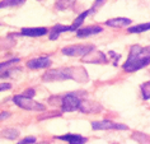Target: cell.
Returning a JSON list of instances; mask_svg holds the SVG:
<instances>
[{
  "mask_svg": "<svg viewBox=\"0 0 150 144\" xmlns=\"http://www.w3.org/2000/svg\"><path fill=\"white\" fill-rule=\"evenodd\" d=\"M57 139L61 140H66L69 144H84L87 143V138L81 136L79 134H66L62 136H57Z\"/></svg>",
  "mask_w": 150,
  "mask_h": 144,
  "instance_id": "cell-13",
  "label": "cell"
},
{
  "mask_svg": "<svg viewBox=\"0 0 150 144\" xmlns=\"http://www.w3.org/2000/svg\"><path fill=\"white\" fill-rule=\"evenodd\" d=\"M150 29V23H141V24H136L134 27H130L127 29L129 33H142V32H146Z\"/></svg>",
  "mask_w": 150,
  "mask_h": 144,
  "instance_id": "cell-16",
  "label": "cell"
},
{
  "mask_svg": "<svg viewBox=\"0 0 150 144\" xmlns=\"http://www.w3.org/2000/svg\"><path fill=\"white\" fill-rule=\"evenodd\" d=\"M35 89H27V91H24L23 92V96L24 97H28V98H33L35 97Z\"/></svg>",
  "mask_w": 150,
  "mask_h": 144,
  "instance_id": "cell-24",
  "label": "cell"
},
{
  "mask_svg": "<svg viewBox=\"0 0 150 144\" xmlns=\"http://www.w3.org/2000/svg\"><path fill=\"white\" fill-rule=\"evenodd\" d=\"M76 0H56L55 8L57 10H67L75 4Z\"/></svg>",
  "mask_w": 150,
  "mask_h": 144,
  "instance_id": "cell-15",
  "label": "cell"
},
{
  "mask_svg": "<svg viewBox=\"0 0 150 144\" xmlns=\"http://www.w3.org/2000/svg\"><path fill=\"white\" fill-rule=\"evenodd\" d=\"M42 79L45 82H59L66 81V79H73L76 82H87L88 74L87 70L80 66L73 68H57V69H51L43 74Z\"/></svg>",
  "mask_w": 150,
  "mask_h": 144,
  "instance_id": "cell-1",
  "label": "cell"
},
{
  "mask_svg": "<svg viewBox=\"0 0 150 144\" xmlns=\"http://www.w3.org/2000/svg\"><path fill=\"white\" fill-rule=\"evenodd\" d=\"M150 64V56H137V58H127L126 63L123 64V70L132 73V71L140 70L142 68L148 66Z\"/></svg>",
  "mask_w": 150,
  "mask_h": 144,
  "instance_id": "cell-4",
  "label": "cell"
},
{
  "mask_svg": "<svg viewBox=\"0 0 150 144\" xmlns=\"http://www.w3.org/2000/svg\"><path fill=\"white\" fill-rule=\"evenodd\" d=\"M103 29L100 26H91V27H85V28H80L78 29L76 36L78 37H89L93 35H97V33H100Z\"/></svg>",
  "mask_w": 150,
  "mask_h": 144,
  "instance_id": "cell-10",
  "label": "cell"
},
{
  "mask_svg": "<svg viewBox=\"0 0 150 144\" xmlns=\"http://www.w3.org/2000/svg\"><path fill=\"white\" fill-rule=\"evenodd\" d=\"M141 94L144 100H150V82H145L141 84Z\"/></svg>",
  "mask_w": 150,
  "mask_h": 144,
  "instance_id": "cell-21",
  "label": "cell"
},
{
  "mask_svg": "<svg viewBox=\"0 0 150 144\" xmlns=\"http://www.w3.org/2000/svg\"><path fill=\"white\" fill-rule=\"evenodd\" d=\"M12 88V84L10 83H0V91H6Z\"/></svg>",
  "mask_w": 150,
  "mask_h": 144,
  "instance_id": "cell-25",
  "label": "cell"
},
{
  "mask_svg": "<svg viewBox=\"0 0 150 144\" xmlns=\"http://www.w3.org/2000/svg\"><path fill=\"white\" fill-rule=\"evenodd\" d=\"M131 138L135 139L136 142L139 143H142V144H150V138L146 134H141V133H134L131 135Z\"/></svg>",
  "mask_w": 150,
  "mask_h": 144,
  "instance_id": "cell-19",
  "label": "cell"
},
{
  "mask_svg": "<svg viewBox=\"0 0 150 144\" xmlns=\"http://www.w3.org/2000/svg\"><path fill=\"white\" fill-rule=\"evenodd\" d=\"M40 1H41V0H40Z\"/></svg>",
  "mask_w": 150,
  "mask_h": 144,
  "instance_id": "cell-30",
  "label": "cell"
},
{
  "mask_svg": "<svg viewBox=\"0 0 150 144\" xmlns=\"http://www.w3.org/2000/svg\"><path fill=\"white\" fill-rule=\"evenodd\" d=\"M132 23V21L129 19V18H113V19H108L106 22L107 26L110 27H113V28H122V27H126V26H130Z\"/></svg>",
  "mask_w": 150,
  "mask_h": 144,
  "instance_id": "cell-12",
  "label": "cell"
},
{
  "mask_svg": "<svg viewBox=\"0 0 150 144\" xmlns=\"http://www.w3.org/2000/svg\"><path fill=\"white\" fill-rule=\"evenodd\" d=\"M16 63H19V59L16 58V59H12V60H8V61H4V63H0V70L4 69V68H8V66H12L13 64Z\"/></svg>",
  "mask_w": 150,
  "mask_h": 144,
  "instance_id": "cell-22",
  "label": "cell"
},
{
  "mask_svg": "<svg viewBox=\"0 0 150 144\" xmlns=\"http://www.w3.org/2000/svg\"><path fill=\"white\" fill-rule=\"evenodd\" d=\"M79 111L83 113H97L99 111H102L103 107L97 102H92V101H81L80 106H79Z\"/></svg>",
  "mask_w": 150,
  "mask_h": 144,
  "instance_id": "cell-8",
  "label": "cell"
},
{
  "mask_svg": "<svg viewBox=\"0 0 150 144\" xmlns=\"http://www.w3.org/2000/svg\"><path fill=\"white\" fill-rule=\"evenodd\" d=\"M51 65V59L47 56H41V58H36L32 60H28L27 66L29 69H45Z\"/></svg>",
  "mask_w": 150,
  "mask_h": 144,
  "instance_id": "cell-7",
  "label": "cell"
},
{
  "mask_svg": "<svg viewBox=\"0 0 150 144\" xmlns=\"http://www.w3.org/2000/svg\"><path fill=\"white\" fill-rule=\"evenodd\" d=\"M47 28L45 27H37V28H23L21 31L22 36H28V37H40L45 36L47 33Z\"/></svg>",
  "mask_w": 150,
  "mask_h": 144,
  "instance_id": "cell-11",
  "label": "cell"
},
{
  "mask_svg": "<svg viewBox=\"0 0 150 144\" xmlns=\"http://www.w3.org/2000/svg\"><path fill=\"white\" fill-rule=\"evenodd\" d=\"M89 13H91V10H87V12H83L81 14L78 16V18L74 21V23L71 24V27H73V31H78V28L81 26V23H83L84 19H85V17H87Z\"/></svg>",
  "mask_w": 150,
  "mask_h": 144,
  "instance_id": "cell-17",
  "label": "cell"
},
{
  "mask_svg": "<svg viewBox=\"0 0 150 144\" xmlns=\"http://www.w3.org/2000/svg\"><path fill=\"white\" fill-rule=\"evenodd\" d=\"M14 103L17 106H19L23 110H28V111H45V105L40 103V102H36L33 101L32 98H28V97H24L23 94H18V96H14L13 98Z\"/></svg>",
  "mask_w": 150,
  "mask_h": 144,
  "instance_id": "cell-2",
  "label": "cell"
},
{
  "mask_svg": "<svg viewBox=\"0 0 150 144\" xmlns=\"http://www.w3.org/2000/svg\"><path fill=\"white\" fill-rule=\"evenodd\" d=\"M113 144H116V143H113Z\"/></svg>",
  "mask_w": 150,
  "mask_h": 144,
  "instance_id": "cell-29",
  "label": "cell"
},
{
  "mask_svg": "<svg viewBox=\"0 0 150 144\" xmlns=\"http://www.w3.org/2000/svg\"><path fill=\"white\" fill-rule=\"evenodd\" d=\"M144 51H145V52H148V54H150V46L144 47Z\"/></svg>",
  "mask_w": 150,
  "mask_h": 144,
  "instance_id": "cell-28",
  "label": "cell"
},
{
  "mask_svg": "<svg viewBox=\"0 0 150 144\" xmlns=\"http://www.w3.org/2000/svg\"><path fill=\"white\" fill-rule=\"evenodd\" d=\"M83 61L93 63V64H102V63H107V58L100 51H91L89 54L83 56Z\"/></svg>",
  "mask_w": 150,
  "mask_h": 144,
  "instance_id": "cell-9",
  "label": "cell"
},
{
  "mask_svg": "<svg viewBox=\"0 0 150 144\" xmlns=\"http://www.w3.org/2000/svg\"><path fill=\"white\" fill-rule=\"evenodd\" d=\"M67 31H73V27L71 26H61V24H56L52 27L51 33H50V40H56L57 37L64 32Z\"/></svg>",
  "mask_w": 150,
  "mask_h": 144,
  "instance_id": "cell-14",
  "label": "cell"
},
{
  "mask_svg": "<svg viewBox=\"0 0 150 144\" xmlns=\"http://www.w3.org/2000/svg\"><path fill=\"white\" fill-rule=\"evenodd\" d=\"M25 0H3L0 3V8H8V6H17L23 4Z\"/></svg>",
  "mask_w": 150,
  "mask_h": 144,
  "instance_id": "cell-20",
  "label": "cell"
},
{
  "mask_svg": "<svg viewBox=\"0 0 150 144\" xmlns=\"http://www.w3.org/2000/svg\"><path fill=\"white\" fill-rule=\"evenodd\" d=\"M92 128L94 130H111V129H116V130H127V126L125 124H117L111 120H102V121H93Z\"/></svg>",
  "mask_w": 150,
  "mask_h": 144,
  "instance_id": "cell-6",
  "label": "cell"
},
{
  "mask_svg": "<svg viewBox=\"0 0 150 144\" xmlns=\"http://www.w3.org/2000/svg\"><path fill=\"white\" fill-rule=\"evenodd\" d=\"M103 1H104V0H96V4H94V9H96V8H98V6H99L100 4H102ZM94 9H93V10H94ZM93 10H92V12H93Z\"/></svg>",
  "mask_w": 150,
  "mask_h": 144,
  "instance_id": "cell-26",
  "label": "cell"
},
{
  "mask_svg": "<svg viewBox=\"0 0 150 144\" xmlns=\"http://www.w3.org/2000/svg\"><path fill=\"white\" fill-rule=\"evenodd\" d=\"M1 135L6 139L13 140V139H17L18 136H19V131H18L17 129H5V130L1 131Z\"/></svg>",
  "mask_w": 150,
  "mask_h": 144,
  "instance_id": "cell-18",
  "label": "cell"
},
{
  "mask_svg": "<svg viewBox=\"0 0 150 144\" xmlns=\"http://www.w3.org/2000/svg\"><path fill=\"white\" fill-rule=\"evenodd\" d=\"M10 115L9 112H1L0 113V120H3V119H5V117H8Z\"/></svg>",
  "mask_w": 150,
  "mask_h": 144,
  "instance_id": "cell-27",
  "label": "cell"
},
{
  "mask_svg": "<svg viewBox=\"0 0 150 144\" xmlns=\"http://www.w3.org/2000/svg\"><path fill=\"white\" fill-rule=\"evenodd\" d=\"M93 50H94L93 45H71L64 47L61 52L66 56H85Z\"/></svg>",
  "mask_w": 150,
  "mask_h": 144,
  "instance_id": "cell-5",
  "label": "cell"
},
{
  "mask_svg": "<svg viewBox=\"0 0 150 144\" xmlns=\"http://www.w3.org/2000/svg\"><path fill=\"white\" fill-rule=\"evenodd\" d=\"M36 143V138L35 136H27V138L22 139L18 144H35Z\"/></svg>",
  "mask_w": 150,
  "mask_h": 144,
  "instance_id": "cell-23",
  "label": "cell"
},
{
  "mask_svg": "<svg viewBox=\"0 0 150 144\" xmlns=\"http://www.w3.org/2000/svg\"><path fill=\"white\" fill-rule=\"evenodd\" d=\"M80 97L76 92L67 93L61 98V111L62 112H71L79 108L80 106Z\"/></svg>",
  "mask_w": 150,
  "mask_h": 144,
  "instance_id": "cell-3",
  "label": "cell"
}]
</instances>
